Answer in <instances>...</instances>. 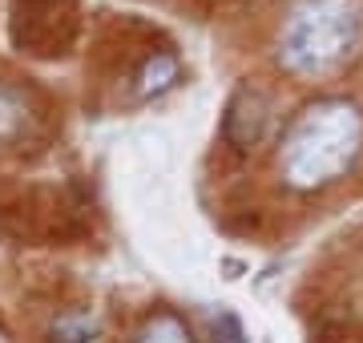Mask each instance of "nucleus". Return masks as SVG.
I'll return each mask as SVG.
<instances>
[{"instance_id": "obj_1", "label": "nucleus", "mask_w": 363, "mask_h": 343, "mask_svg": "<svg viewBox=\"0 0 363 343\" xmlns=\"http://www.w3.org/2000/svg\"><path fill=\"white\" fill-rule=\"evenodd\" d=\"M363 150V113L343 97H323L303 109L279 150V170L295 190H319L351 170Z\"/></svg>"}, {"instance_id": "obj_5", "label": "nucleus", "mask_w": 363, "mask_h": 343, "mask_svg": "<svg viewBox=\"0 0 363 343\" xmlns=\"http://www.w3.org/2000/svg\"><path fill=\"white\" fill-rule=\"evenodd\" d=\"M174 81H178V57L154 53V57H145L142 69L133 73V93H138L142 101H150V97H162Z\"/></svg>"}, {"instance_id": "obj_9", "label": "nucleus", "mask_w": 363, "mask_h": 343, "mask_svg": "<svg viewBox=\"0 0 363 343\" xmlns=\"http://www.w3.org/2000/svg\"><path fill=\"white\" fill-rule=\"evenodd\" d=\"M0 343H13V339H9V331H4V327H0Z\"/></svg>"}, {"instance_id": "obj_2", "label": "nucleus", "mask_w": 363, "mask_h": 343, "mask_svg": "<svg viewBox=\"0 0 363 343\" xmlns=\"http://www.w3.org/2000/svg\"><path fill=\"white\" fill-rule=\"evenodd\" d=\"M363 9L355 0H298L279 33V57L291 73L319 77L359 45Z\"/></svg>"}, {"instance_id": "obj_6", "label": "nucleus", "mask_w": 363, "mask_h": 343, "mask_svg": "<svg viewBox=\"0 0 363 343\" xmlns=\"http://www.w3.org/2000/svg\"><path fill=\"white\" fill-rule=\"evenodd\" d=\"M133 343H194L186 319L174 315V311H154L142 327L133 331Z\"/></svg>"}, {"instance_id": "obj_3", "label": "nucleus", "mask_w": 363, "mask_h": 343, "mask_svg": "<svg viewBox=\"0 0 363 343\" xmlns=\"http://www.w3.org/2000/svg\"><path fill=\"white\" fill-rule=\"evenodd\" d=\"M267 130H271V101H267V93L255 89V85H242L230 97L226 118H222L226 142L238 145V150H255L267 137Z\"/></svg>"}, {"instance_id": "obj_7", "label": "nucleus", "mask_w": 363, "mask_h": 343, "mask_svg": "<svg viewBox=\"0 0 363 343\" xmlns=\"http://www.w3.org/2000/svg\"><path fill=\"white\" fill-rule=\"evenodd\" d=\"M97 335V319L89 311H65L49 323V343H89Z\"/></svg>"}, {"instance_id": "obj_4", "label": "nucleus", "mask_w": 363, "mask_h": 343, "mask_svg": "<svg viewBox=\"0 0 363 343\" xmlns=\"http://www.w3.org/2000/svg\"><path fill=\"white\" fill-rule=\"evenodd\" d=\"M33 125V101L25 89H16L9 81H0V145L25 137Z\"/></svg>"}, {"instance_id": "obj_8", "label": "nucleus", "mask_w": 363, "mask_h": 343, "mask_svg": "<svg viewBox=\"0 0 363 343\" xmlns=\"http://www.w3.org/2000/svg\"><path fill=\"white\" fill-rule=\"evenodd\" d=\"M210 327H214V335H218L214 343H250L247 331H242V323H238V315H230V311H218V315L210 319Z\"/></svg>"}]
</instances>
